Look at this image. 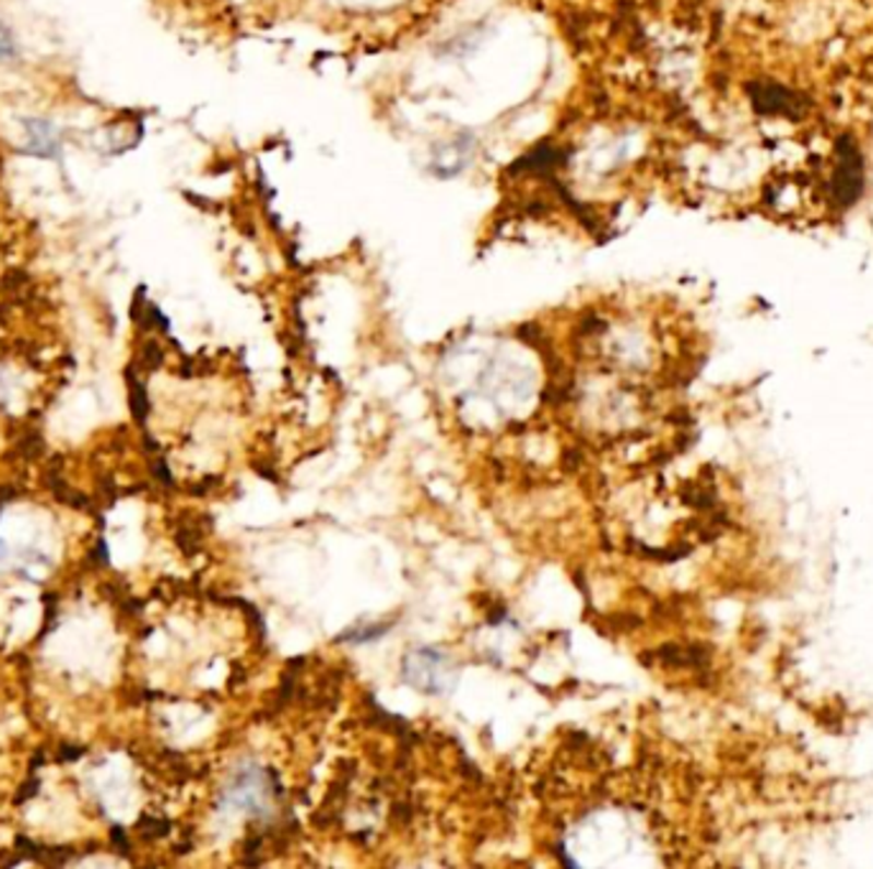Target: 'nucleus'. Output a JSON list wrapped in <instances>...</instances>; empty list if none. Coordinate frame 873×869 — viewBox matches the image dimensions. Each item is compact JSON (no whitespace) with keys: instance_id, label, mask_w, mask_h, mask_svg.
<instances>
[{"instance_id":"nucleus-1","label":"nucleus","mask_w":873,"mask_h":869,"mask_svg":"<svg viewBox=\"0 0 873 869\" xmlns=\"http://www.w3.org/2000/svg\"><path fill=\"white\" fill-rule=\"evenodd\" d=\"M26 146L36 156H55L57 154V133L47 120H26Z\"/></svg>"},{"instance_id":"nucleus-2","label":"nucleus","mask_w":873,"mask_h":869,"mask_svg":"<svg viewBox=\"0 0 873 869\" xmlns=\"http://www.w3.org/2000/svg\"><path fill=\"white\" fill-rule=\"evenodd\" d=\"M128 385H131L133 414H135V418H143V416H146V393H143V388L135 385V380L131 376H128Z\"/></svg>"},{"instance_id":"nucleus-3","label":"nucleus","mask_w":873,"mask_h":869,"mask_svg":"<svg viewBox=\"0 0 873 869\" xmlns=\"http://www.w3.org/2000/svg\"><path fill=\"white\" fill-rule=\"evenodd\" d=\"M13 55H16V44H13L9 28L0 24V62H5V59H11Z\"/></svg>"}]
</instances>
